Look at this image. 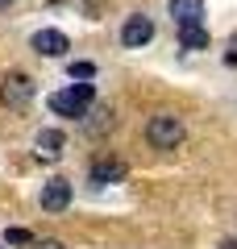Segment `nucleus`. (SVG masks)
Masks as SVG:
<instances>
[{"label":"nucleus","instance_id":"nucleus-1","mask_svg":"<svg viewBox=\"0 0 237 249\" xmlns=\"http://www.w3.org/2000/svg\"><path fill=\"white\" fill-rule=\"evenodd\" d=\"M183 137H187L183 116H175V112H154V116H150L146 142L154 145V150H175V145H183Z\"/></svg>","mask_w":237,"mask_h":249},{"label":"nucleus","instance_id":"nucleus-2","mask_svg":"<svg viewBox=\"0 0 237 249\" xmlns=\"http://www.w3.org/2000/svg\"><path fill=\"white\" fill-rule=\"evenodd\" d=\"M92 100H96V88L92 83H71L67 91H54L50 96V108L59 116H88V108H92Z\"/></svg>","mask_w":237,"mask_h":249},{"label":"nucleus","instance_id":"nucleus-3","mask_svg":"<svg viewBox=\"0 0 237 249\" xmlns=\"http://www.w3.org/2000/svg\"><path fill=\"white\" fill-rule=\"evenodd\" d=\"M34 79H29L25 71H9L4 79H0V104L4 108H25L29 100H34Z\"/></svg>","mask_w":237,"mask_h":249},{"label":"nucleus","instance_id":"nucleus-4","mask_svg":"<svg viewBox=\"0 0 237 249\" xmlns=\"http://www.w3.org/2000/svg\"><path fill=\"white\" fill-rule=\"evenodd\" d=\"M150 37H154V21H150L146 13H133V17H125V25H121V42L129 46V50H141Z\"/></svg>","mask_w":237,"mask_h":249},{"label":"nucleus","instance_id":"nucleus-5","mask_svg":"<svg viewBox=\"0 0 237 249\" xmlns=\"http://www.w3.org/2000/svg\"><path fill=\"white\" fill-rule=\"evenodd\" d=\"M67 204H71V178H62V175L46 178L42 183V208L46 212H62Z\"/></svg>","mask_w":237,"mask_h":249},{"label":"nucleus","instance_id":"nucleus-6","mask_svg":"<svg viewBox=\"0 0 237 249\" xmlns=\"http://www.w3.org/2000/svg\"><path fill=\"white\" fill-rule=\"evenodd\" d=\"M29 46H34L38 54H46V58H62V54L71 50L67 34H59V29H38V34L29 37Z\"/></svg>","mask_w":237,"mask_h":249},{"label":"nucleus","instance_id":"nucleus-7","mask_svg":"<svg viewBox=\"0 0 237 249\" xmlns=\"http://www.w3.org/2000/svg\"><path fill=\"white\" fill-rule=\"evenodd\" d=\"M62 145H67V137H62L59 129H42V133L34 137V154L42 162H59L62 158Z\"/></svg>","mask_w":237,"mask_h":249},{"label":"nucleus","instance_id":"nucleus-8","mask_svg":"<svg viewBox=\"0 0 237 249\" xmlns=\"http://www.w3.org/2000/svg\"><path fill=\"white\" fill-rule=\"evenodd\" d=\"M92 183H96V187H108V183H121V178H125V162L121 158H96V162H92Z\"/></svg>","mask_w":237,"mask_h":249},{"label":"nucleus","instance_id":"nucleus-9","mask_svg":"<svg viewBox=\"0 0 237 249\" xmlns=\"http://www.w3.org/2000/svg\"><path fill=\"white\" fill-rule=\"evenodd\" d=\"M171 17H175L179 29L204 25V0H171Z\"/></svg>","mask_w":237,"mask_h":249},{"label":"nucleus","instance_id":"nucleus-10","mask_svg":"<svg viewBox=\"0 0 237 249\" xmlns=\"http://www.w3.org/2000/svg\"><path fill=\"white\" fill-rule=\"evenodd\" d=\"M179 46H183V50H208V29H204V25L179 29Z\"/></svg>","mask_w":237,"mask_h":249},{"label":"nucleus","instance_id":"nucleus-11","mask_svg":"<svg viewBox=\"0 0 237 249\" xmlns=\"http://www.w3.org/2000/svg\"><path fill=\"white\" fill-rule=\"evenodd\" d=\"M4 241H9V245H34V232H29V229H9Z\"/></svg>","mask_w":237,"mask_h":249},{"label":"nucleus","instance_id":"nucleus-12","mask_svg":"<svg viewBox=\"0 0 237 249\" xmlns=\"http://www.w3.org/2000/svg\"><path fill=\"white\" fill-rule=\"evenodd\" d=\"M67 75H71V79H92V75H96V67H92V62H71Z\"/></svg>","mask_w":237,"mask_h":249},{"label":"nucleus","instance_id":"nucleus-13","mask_svg":"<svg viewBox=\"0 0 237 249\" xmlns=\"http://www.w3.org/2000/svg\"><path fill=\"white\" fill-rule=\"evenodd\" d=\"M34 249H67L62 241H34Z\"/></svg>","mask_w":237,"mask_h":249},{"label":"nucleus","instance_id":"nucleus-14","mask_svg":"<svg viewBox=\"0 0 237 249\" xmlns=\"http://www.w3.org/2000/svg\"><path fill=\"white\" fill-rule=\"evenodd\" d=\"M220 249H237V237H225V241H220Z\"/></svg>","mask_w":237,"mask_h":249},{"label":"nucleus","instance_id":"nucleus-15","mask_svg":"<svg viewBox=\"0 0 237 249\" xmlns=\"http://www.w3.org/2000/svg\"><path fill=\"white\" fill-rule=\"evenodd\" d=\"M9 4H13V0H0V9H9Z\"/></svg>","mask_w":237,"mask_h":249},{"label":"nucleus","instance_id":"nucleus-16","mask_svg":"<svg viewBox=\"0 0 237 249\" xmlns=\"http://www.w3.org/2000/svg\"><path fill=\"white\" fill-rule=\"evenodd\" d=\"M233 50H237V34H233Z\"/></svg>","mask_w":237,"mask_h":249}]
</instances>
